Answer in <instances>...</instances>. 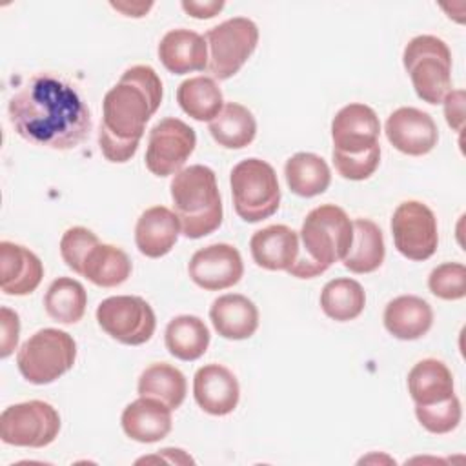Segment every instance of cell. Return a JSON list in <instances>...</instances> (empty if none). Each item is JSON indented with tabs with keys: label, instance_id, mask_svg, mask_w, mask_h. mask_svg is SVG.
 Returning <instances> with one entry per match:
<instances>
[{
	"label": "cell",
	"instance_id": "1",
	"mask_svg": "<svg viewBox=\"0 0 466 466\" xmlns=\"http://www.w3.org/2000/svg\"><path fill=\"white\" fill-rule=\"evenodd\" d=\"M7 115L13 129L29 144L66 151L91 133V111L78 91L62 76L33 75L11 98Z\"/></svg>",
	"mask_w": 466,
	"mask_h": 466
},
{
	"label": "cell",
	"instance_id": "12",
	"mask_svg": "<svg viewBox=\"0 0 466 466\" xmlns=\"http://www.w3.org/2000/svg\"><path fill=\"white\" fill-rule=\"evenodd\" d=\"M391 235L402 257L417 262L426 260L435 253L439 244L437 218L426 204L406 200L393 211Z\"/></svg>",
	"mask_w": 466,
	"mask_h": 466
},
{
	"label": "cell",
	"instance_id": "21",
	"mask_svg": "<svg viewBox=\"0 0 466 466\" xmlns=\"http://www.w3.org/2000/svg\"><path fill=\"white\" fill-rule=\"evenodd\" d=\"M180 233V222L175 211L166 206H153L137 220L135 244L142 255L160 258L173 249Z\"/></svg>",
	"mask_w": 466,
	"mask_h": 466
},
{
	"label": "cell",
	"instance_id": "19",
	"mask_svg": "<svg viewBox=\"0 0 466 466\" xmlns=\"http://www.w3.org/2000/svg\"><path fill=\"white\" fill-rule=\"evenodd\" d=\"M299 233L289 226L273 224L253 233L249 251L257 266L269 271H288L299 257Z\"/></svg>",
	"mask_w": 466,
	"mask_h": 466
},
{
	"label": "cell",
	"instance_id": "3",
	"mask_svg": "<svg viewBox=\"0 0 466 466\" xmlns=\"http://www.w3.org/2000/svg\"><path fill=\"white\" fill-rule=\"evenodd\" d=\"M299 240V257L288 273L297 279H313L344 260L353 240V222L342 208L322 204L306 215Z\"/></svg>",
	"mask_w": 466,
	"mask_h": 466
},
{
	"label": "cell",
	"instance_id": "35",
	"mask_svg": "<svg viewBox=\"0 0 466 466\" xmlns=\"http://www.w3.org/2000/svg\"><path fill=\"white\" fill-rule=\"evenodd\" d=\"M430 291L442 300H459L466 295V268L461 262H444L428 277Z\"/></svg>",
	"mask_w": 466,
	"mask_h": 466
},
{
	"label": "cell",
	"instance_id": "42",
	"mask_svg": "<svg viewBox=\"0 0 466 466\" xmlns=\"http://www.w3.org/2000/svg\"><path fill=\"white\" fill-rule=\"evenodd\" d=\"M111 7H115L116 11L124 13L126 16H144L151 7H153V2H137V4H129V2H111Z\"/></svg>",
	"mask_w": 466,
	"mask_h": 466
},
{
	"label": "cell",
	"instance_id": "13",
	"mask_svg": "<svg viewBox=\"0 0 466 466\" xmlns=\"http://www.w3.org/2000/svg\"><path fill=\"white\" fill-rule=\"evenodd\" d=\"M187 273L198 288L220 291L242 279L244 262L235 246L220 242L197 249L187 264Z\"/></svg>",
	"mask_w": 466,
	"mask_h": 466
},
{
	"label": "cell",
	"instance_id": "26",
	"mask_svg": "<svg viewBox=\"0 0 466 466\" xmlns=\"http://www.w3.org/2000/svg\"><path fill=\"white\" fill-rule=\"evenodd\" d=\"M209 133L218 146L228 149H242L253 142L257 135V120L246 106L228 102L209 122Z\"/></svg>",
	"mask_w": 466,
	"mask_h": 466
},
{
	"label": "cell",
	"instance_id": "24",
	"mask_svg": "<svg viewBox=\"0 0 466 466\" xmlns=\"http://www.w3.org/2000/svg\"><path fill=\"white\" fill-rule=\"evenodd\" d=\"M408 391L417 406H428L450 399L453 375L442 360L422 359L408 373Z\"/></svg>",
	"mask_w": 466,
	"mask_h": 466
},
{
	"label": "cell",
	"instance_id": "4",
	"mask_svg": "<svg viewBox=\"0 0 466 466\" xmlns=\"http://www.w3.org/2000/svg\"><path fill=\"white\" fill-rule=\"evenodd\" d=\"M173 211L187 238H202L222 224V198L215 171L202 164L182 167L171 184Z\"/></svg>",
	"mask_w": 466,
	"mask_h": 466
},
{
	"label": "cell",
	"instance_id": "40",
	"mask_svg": "<svg viewBox=\"0 0 466 466\" xmlns=\"http://www.w3.org/2000/svg\"><path fill=\"white\" fill-rule=\"evenodd\" d=\"M182 9L193 16V18H213L215 15H218L224 7L222 0H208V2H198V0H182Z\"/></svg>",
	"mask_w": 466,
	"mask_h": 466
},
{
	"label": "cell",
	"instance_id": "11",
	"mask_svg": "<svg viewBox=\"0 0 466 466\" xmlns=\"http://www.w3.org/2000/svg\"><path fill=\"white\" fill-rule=\"evenodd\" d=\"M197 146L195 129L180 118L167 116L157 122L147 137L146 167L155 177H169L182 169Z\"/></svg>",
	"mask_w": 466,
	"mask_h": 466
},
{
	"label": "cell",
	"instance_id": "16",
	"mask_svg": "<svg viewBox=\"0 0 466 466\" xmlns=\"http://www.w3.org/2000/svg\"><path fill=\"white\" fill-rule=\"evenodd\" d=\"M193 397L209 415L231 413L240 399L237 377L222 364H206L193 377Z\"/></svg>",
	"mask_w": 466,
	"mask_h": 466
},
{
	"label": "cell",
	"instance_id": "34",
	"mask_svg": "<svg viewBox=\"0 0 466 466\" xmlns=\"http://www.w3.org/2000/svg\"><path fill=\"white\" fill-rule=\"evenodd\" d=\"M415 415L424 430H428L430 433L442 435V433H450L459 426L462 417V408H461L459 397L451 395L450 399L435 404H428V406L415 404Z\"/></svg>",
	"mask_w": 466,
	"mask_h": 466
},
{
	"label": "cell",
	"instance_id": "38",
	"mask_svg": "<svg viewBox=\"0 0 466 466\" xmlns=\"http://www.w3.org/2000/svg\"><path fill=\"white\" fill-rule=\"evenodd\" d=\"M2 315V337H0V357L5 359L9 357L18 344V335H20V319L18 315L9 309V308H2L0 309Z\"/></svg>",
	"mask_w": 466,
	"mask_h": 466
},
{
	"label": "cell",
	"instance_id": "18",
	"mask_svg": "<svg viewBox=\"0 0 466 466\" xmlns=\"http://www.w3.org/2000/svg\"><path fill=\"white\" fill-rule=\"evenodd\" d=\"M171 411L173 410L158 399L138 397L124 408L120 417L122 430L137 442H158L171 431Z\"/></svg>",
	"mask_w": 466,
	"mask_h": 466
},
{
	"label": "cell",
	"instance_id": "37",
	"mask_svg": "<svg viewBox=\"0 0 466 466\" xmlns=\"http://www.w3.org/2000/svg\"><path fill=\"white\" fill-rule=\"evenodd\" d=\"M333 166L339 171V175L342 178L348 180H366L370 178L380 162V146H373L368 151L357 153V155H346V153H339L333 151Z\"/></svg>",
	"mask_w": 466,
	"mask_h": 466
},
{
	"label": "cell",
	"instance_id": "32",
	"mask_svg": "<svg viewBox=\"0 0 466 466\" xmlns=\"http://www.w3.org/2000/svg\"><path fill=\"white\" fill-rule=\"evenodd\" d=\"M87 306V293L84 286L69 277H58L51 282L44 297L46 313L60 324L78 322Z\"/></svg>",
	"mask_w": 466,
	"mask_h": 466
},
{
	"label": "cell",
	"instance_id": "10",
	"mask_svg": "<svg viewBox=\"0 0 466 466\" xmlns=\"http://www.w3.org/2000/svg\"><path fill=\"white\" fill-rule=\"evenodd\" d=\"M96 320L111 339L127 346L147 342L157 328L153 308L137 295L104 299L96 308Z\"/></svg>",
	"mask_w": 466,
	"mask_h": 466
},
{
	"label": "cell",
	"instance_id": "36",
	"mask_svg": "<svg viewBox=\"0 0 466 466\" xmlns=\"http://www.w3.org/2000/svg\"><path fill=\"white\" fill-rule=\"evenodd\" d=\"M98 237L82 226L69 228L60 238V255L69 269L82 275V266L87 253L98 244Z\"/></svg>",
	"mask_w": 466,
	"mask_h": 466
},
{
	"label": "cell",
	"instance_id": "31",
	"mask_svg": "<svg viewBox=\"0 0 466 466\" xmlns=\"http://www.w3.org/2000/svg\"><path fill=\"white\" fill-rule=\"evenodd\" d=\"M186 391L187 382L184 373L167 362L151 364L142 371L138 379L140 397L158 399L171 410H177L184 402Z\"/></svg>",
	"mask_w": 466,
	"mask_h": 466
},
{
	"label": "cell",
	"instance_id": "15",
	"mask_svg": "<svg viewBox=\"0 0 466 466\" xmlns=\"http://www.w3.org/2000/svg\"><path fill=\"white\" fill-rule=\"evenodd\" d=\"M386 137L390 144L410 157L430 153L439 140L435 120L417 107H399L386 120Z\"/></svg>",
	"mask_w": 466,
	"mask_h": 466
},
{
	"label": "cell",
	"instance_id": "14",
	"mask_svg": "<svg viewBox=\"0 0 466 466\" xmlns=\"http://www.w3.org/2000/svg\"><path fill=\"white\" fill-rule=\"evenodd\" d=\"M380 122L377 113L366 104L344 106L331 122L333 151L357 155L379 144Z\"/></svg>",
	"mask_w": 466,
	"mask_h": 466
},
{
	"label": "cell",
	"instance_id": "33",
	"mask_svg": "<svg viewBox=\"0 0 466 466\" xmlns=\"http://www.w3.org/2000/svg\"><path fill=\"white\" fill-rule=\"evenodd\" d=\"M366 306L364 288L353 279H333L326 282L320 291V308L322 311L337 320L348 322L357 319Z\"/></svg>",
	"mask_w": 466,
	"mask_h": 466
},
{
	"label": "cell",
	"instance_id": "39",
	"mask_svg": "<svg viewBox=\"0 0 466 466\" xmlns=\"http://www.w3.org/2000/svg\"><path fill=\"white\" fill-rule=\"evenodd\" d=\"M464 102H466V93L462 89H451L442 104H444V116L448 126L453 131H462L464 124Z\"/></svg>",
	"mask_w": 466,
	"mask_h": 466
},
{
	"label": "cell",
	"instance_id": "27",
	"mask_svg": "<svg viewBox=\"0 0 466 466\" xmlns=\"http://www.w3.org/2000/svg\"><path fill=\"white\" fill-rule=\"evenodd\" d=\"M284 175L288 187L304 198L324 193L331 182V171L326 160L315 153H295L286 160Z\"/></svg>",
	"mask_w": 466,
	"mask_h": 466
},
{
	"label": "cell",
	"instance_id": "22",
	"mask_svg": "<svg viewBox=\"0 0 466 466\" xmlns=\"http://www.w3.org/2000/svg\"><path fill=\"white\" fill-rule=\"evenodd\" d=\"M209 319L215 331L229 340L249 339L258 328V309L248 297L228 293L213 300Z\"/></svg>",
	"mask_w": 466,
	"mask_h": 466
},
{
	"label": "cell",
	"instance_id": "7",
	"mask_svg": "<svg viewBox=\"0 0 466 466\" xmlns=\"http://www.w3.org/2000/svg\"><path fill=\"white\" fill-rule=\"evenodd\" d=\"M76 359L75 339L62 329L44 328L33 333L16 353L20 375L36 386L51 384L69 371Z\"/></svg>",
	"mask_w": 466,
	"mask_h": 466
},
{
	"label": "cell",
	"instance_id": "6",
	"mask_svg": "<svg viewBox=\"0 0 466 466\" xmlns=\"http://www.w3.org/2000/svg\"><path fill=\"white\" fill-rule=\"evenodd\" d=\"M233 208L244 222H260L280 206L279 178L271 164L260 158L240 160L229 175Z\"/></svg>",
	"mask_w": 466,
	"mask_h": 466
},
{
	"label": "cell",
	"instance_id": "2",
	"mask_svg": "<svg viewBox=\"0 0 466 466\" xmlns=\"http://www.w3.org/2000/svg\"><path fill=\"white\" fill-rule=\"evenodd\" d=\"M162 80L151 66H131L106 93L98 146L115 164L127 162L138 149L146 124L162 102Z\"/></svg>",
	"mask_w": 466,
	"mask_h": 466
},
{
	"label": "cell",
	"instance_id": "8",
	"mask_svg": "<svg viewBox=\"0 0 466 466\" xmlns=\"http://www.w3.org/2000/svg\"><path fill=\"white\" fill-rule=\"evenodd\" d=\"M208 71L215 80H228L248 62L258 44V27L246 16H235L206 33Z\"/></svg>",
	"mask_w": 466,
	"mask_h": 466
},
{
	"label": "cell",
	"instance_id": "29",
	"mask_svg": "<svg viewBox=\"0 0 466 466\" xmlns=\"http://www.w3.org/2000/svg\"><path fill=\"white\" fill-rule=\"evenodd\" d=\"M82 275L100 288H115L131 275V260L127 253L113 244H96L86 257Z\"/></svg>",
	"mask_w": 466,
	"mask_h": 466
},
{
	"label": "cell",
	"instance_id": "20",
	"mask_svg": "<svg viewBox=\"0 0 466 466\" xmlns=\"http://www.w3.org/2000/svg\"><path fill=\"white\" fill-rule=\"evenodd\" d=\"M158 58L173 75L208 69V44L202 35L191 29H171L158 44Z\"/></svg>",
	"mask_w": 466,
	"mask_h": 466
},
{
	"label": "cell",
	"instance_id": "25",
	"mask_svg": "<svg viewBox=\"0 0 466 466\" xmlns=\"http://www.w3.org/2000/svg\"><path fill=\"white\" fill-rule=\"evenodd\" d=\"M386 248L380 228L370 218L353 220V240L342 264L351 273H371L384 262Z\"/></svg>",
	"mask_w": 466,
	"mask_h": 466
},
{
	"label": "cell",
	"instance_id": "41",
	"mask_svg": "<svg viewBox=\"0 0 466 466\" xmlns=\"http://www.w3.org/2000/svg\"><path fill=\"white\" fill-rule=\"evenodd\" d=\"M167 461L171 464H193L195 461L184 453V450H178V448H164L160 450L158 455H151V457H144V459H138L137 462H151V461Z\"/></svg>",
	"mask_w": 466,
	"mask_h": 466
},
{
	"label": "cell",
	"instance_id": "23",
	"mask_svg": "<svg viewBox=\"0 0 466 466\" xmlns=\"http://www.w3.org/2000/svg\"><path fill=\"white\" fill-rule=\"evenodd\" d=\"M384 328L400 340L424 337L433 324L431 306L417 295H400L388 302L384 309Z\"/></svg>",
	"mask_w": 466,
	"mask_h": 466
},
{
	"label": "cell",
	"instance_id": "30",
	"mask_svg": "<svg viewBox=\"0 0 466 466\" xmlns=\"http://www.w3.org/2000/svg\"><path fill=\"white\" fill-rule=\"evenodd\" d=\"M177 102L186 115L198 122H211L224 107V96L215 78L191 76L177 89Z\"/></svg>",
	"mask_w": 466,
	"mask_h": 466
},
{
	"label": "cell",
	"instance_id": "17",
	"mask_svg": "<svg viewBox=\"0 0 466 466\" xmlns=\"http://www.w3.org/2000/svg\"><path fill=\"white\" fill-rule=\"evenodd\" d=\"M44 277L42 260L27 248L2 240L0 242V288L5 295H29Z\"/></svg>",
	"mask_w": 466,
	"mask_h": 466
},
{
	"label": "cell",
	"instance_id": "9",
	"mask_svg": "<svg viewBox=\"0 0 466 466\" xmlns=\"http://www.w3.org/2000/svg\"><path fill=\"white\" fill-rule=\"evenodd\" d=\"M60 431L58 411L44 400H27L7 406L0 415V437L20 448H44Z\"/></svg>",
	"mask_w": 466,
	"mask_h": 466
},
{
	"label": "cell",
	"instance_id": "28",
	"mask_svg": "<svg viewBox=\"0 0 466 466\" xmlns=\"http://www.w3.org/2000/svg\"><path fill=\"white\" fill-rule=\"evenodd\" d=\"M209 329L202 319L195 315H178L167 322L166 328V348L180 360L200 359L209 346Z\"/></svg>",
	"mask_w": 466,
	"mask_h": 466
},
{
	"label": "cell",
	"instance_id": "5",
	"mask_svg": "<svg viewBox=\"0 0 466 466\" xmlns=\"http://www.w3.org/2000/svg\"><path fill=\"white\" fill-rule=\"evenodd\" d=\"M402 64L422 102L441 104L451 91V53L442 38L419 35L402 53Z\"/></svg>",
	"mask_w": 466,
	"mask_h": 466
}]
</instances>
